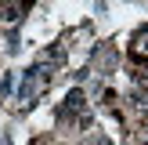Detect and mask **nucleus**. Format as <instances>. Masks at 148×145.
Returning a JSON list of instances; mask_svg holds the SVG:
<instances>
[{
    "instance_id": "obj_4",
    "label": "nucleus",
    "mask_w": 148,
    "mask_h": 145,
    "mask_svg": "<svg viewBox=\"0 0 148 145\" xmlns=\"http://www.w3.org/2000/svg\"><path fill=\"white\" fill-rule=\"evenodd\" d=\"M134 84L141 91H148V65H134Z\"/></svg>"
},
{
    "instance_id": "obj_1",
    "label": "nucleus",
    "mask_w": 148,
    "mask_h": 145,
    "mask_svg": "<svg viewBox=\"0 0 148 145\" xmlns=\"http://www.w3.org/2000/svg\"><path fill=\"white\" fill-rule=\"evenodd\" d=\"M51 84V65H33V69L25 72V84H22V105H29V102H36L43 91H47Z\"/></svg>"
},
{
    "instance_id": "obj_3",
    "label": "nucleus",
    "mask_w": 148,
    "mask_h": 145,
    "mask_svg": "<svg viewBox=\"0 0 148 145\" xmlns=\"http://www.w3.org/2000/svg\"><path fill=\"white\" fill-rule=\"evenodd\" d=\"M25 7L29 4H4V7H0V22H18Z\"/></svg>"
},
{
    "instance_id": "obj_2",
    "label": "nucleus",
    "mask_w": 148,
    "mask_h": 145,
    "mask_svg": "<svg viewBox=\"0 0 148 145\" xmlns=\"http://www.w3.org/2000/svg\"><path fill=\"white\" fill-rule=\"evenodd\" d=\"M130 58H134V62H148V29H141V33L134 36V44H130Z\"/></svg>"
}]
</instances>
